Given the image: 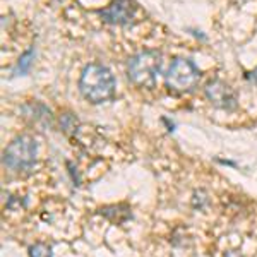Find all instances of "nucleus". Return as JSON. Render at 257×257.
Instances as JSON below:
<instances>
[{"label": "nucleus", "instance_id": "obj_1", "mask_svg": "<svg viewBox=\"0 0 257 257\" xmlns=\"http://www.w3.org/2000/svg\"><path fill=\"white\" fill-rule=\"evenodd\" d=\"M117 82L113 72L103 64H88L81 72L79 91L93 105L113 99Z\"/></svg>", "mask_w": 257, "mask_h": 257}, {"label": "nucleus", "instance_id": "obj_2", "mask_svg": "<svg viewBox=\"0 0 257 257\" xmlns=\"http://www.w3.org/2000/svg\"><path fill=\"white\" fill-rule=\"evenodd\" d=\"M161 70V53L158 50H144L131 57L127 65V76L138 88L153 89Z\"/></svg>", "mask_w": 257, "mask_h": 257}, {"label": "nucleus", "instance_id": "obj_3", "mask_svg": "<svg viewBox=\"0 0 257 257\" xmlns=\"http://www.w3.org/2000/svg\"><path fill=\"white\" fill-rule=\"evenodd\" d=\"M38 156V144L31 136H18L4 149L2 163L11 172H24L35 167Z\"/></svg>", "mask_w": 257, "mask_h": 257}, {"label": "nucleus", "instance_id": "obj_4", "mask_svg": "<svg viewBox=\"0 0 257 257\" xmlns=\"http://www.w3.org/2000/svg\"><path fill=\"white\" fill-rule=\"evenodd\" d=\"M167 88L173 93H190L201 81V70L190 59L178 57L172 62L167 72Z\"/></svg>", "mask_w": 257, "mask_h": 257}, {"label": "nucleus", "instance_id": "obj_5", "mask_svg": "<svg viewBox=\"0 0 257 257\" xmlns=\"http://www.w3.org/2000/svg\"><path fill=\"white\" fill-rule=\"evenodd\" d=\"M204 94H206L208 101L214 106V108L231 111V110H235L238 106L237 93H235V91L221 79L209 81L208 84H206V88H204Z\"/></svg>", "mask_w": 257, "mask_h": 257}, {"label": "nucleus", "instance_id": "obj_6", "mask_svg": "<svg viewBox=\"0 0 257 257\" xmlns=\"http://www.w3.org/2000/svg\"><path fill=\"white\" fill-rule=\"evenodd\" d=\"M136 2L134 0H113L106 9L99 11V16L106 24L113 26H125L134 19L136 14Z\"/></svg>", "mask_w": 257, "mask_h": 257}, {"label": "nucleus", "instance_id": "obj_7", "mask_svg": "<svg viewBox=\"0 0 257 257\" xmlns=\"http://www.w3.org/2000/svg\"><path fill=\"white\" fill-rule=\"evenodd\" d=\"M33 60H35V48L31 47L30 50H26V52L19 57L18 65H16L14 70H12V72H14V76H24V74L30 72V69L33 65Z\"/></svg>", "mask_w": 257, "mask_h": 257}, {"label": "nucleus", "instance_id": "obj_8", "mask_svg": "<svg viewBox=\"0 0 257 257\" xmlns=\"http://www.w3.org/2000/svg\"><path fill=\"white\" fill-rule=\"evenodd\" d=\"M30 257H53L52 247L48 243L38 242L30 247Z\"/></svg>", "mask_w": 257, "mask_h": 257}, {"label": "nucleus", "instance_id": "obj_9", "mask_svg": "<svg viewBox=\"0 0 257 257\" xmlns=\"http://www.w3.org/2000/svg\"><path fill=\"white\" fill-rule=\"evenodd\" d=\"M77 123H79V122H77V118L74 117L72 113H65V115H62V118H60V127H62V131L67 132V134H70V132L76 131Z\"/></svg>", "mask_w": 257, "mask_h": 257}, {"label": "nucleus", "instance_id": "obj_10", "mask_svg": "<svg viewBox=\"0 0 257 257\" xmlns=\"http://www.w3.org/2000/svg\"><path fill=\"white\" fill-rule=\"evenodd\" d=\"M247 79H248V81H252V82H254V84L257 86V67H255L254 70H252V72H248V74H247Z\"/></svg>", "mask_w": 257, "mask_h": 257}]
</instances>
